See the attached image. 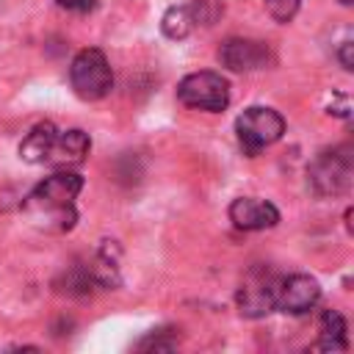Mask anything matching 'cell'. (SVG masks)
Returning <instances> with one entry per match:
<instances>
[{
  "label": "cell",
  "mask_w": 354,
  "mask_h": 354,
  "mask_svg": "<svg viewBox=\"0 0 354 354\" xmlns=\"http://www.w3.org/2000/svg\"><path fill=\"white\" fill-rule=\"evenodd\" d=\"M83 191V177L75 171H58L53 177H47L44 183H39L28 199H25V210L41 221L47 230L64 232L72 230L77 221L75 213V199Z\"/></svg>",
  "instance_id": "6da1fadb"
},
{
  "label": "cell",
  "mask_w": 354,
  "mask_h": 354,
  "mask_svg": "<svg viewBox=\"0 0 354 354\" xmlns=\"http://www.w3.org/2000/svg\"><path fill=\"white\" fill-rule=\"evenodd\" d=\"M69 83L80 100L86 102L102 100L113 86V72H111L105 53L97 47L80 50L69 64Z\"/></svg>",
  "instance_id": "7a4b0ae2"
},
{
  "label": "cell",
  "mask_w": 354,
  "mask_h": 354,
  "mask_svg": "<svg viewBox=\"0 0 354 354\" xmlns=\"http://www.w3.org/2000/svg\"><path fill=\"white\" fill-rule=\"evenodd\" d=\"M235 133L246 155H257L260 149L271 147L285 133V119L274 108L252 105L235 119Z\"/></svg>",
  "instance_id": "3957f363"
},
{
  "label": "cell",
  "mask_w": 354,
  "mask_h": 354,
  "mask_svg": "<svg viewBox=\"0 0 354 354\" xmlns=\"http://www.w3.org/2000/svg\"><path fill=\"white\" fill-rule=\"evenodd\" d=\"M177 97L188 108L216 113L230 105V83L218 72H194L180 80Z\"/></svg>",
  "instance_id": "277c9868"
},
{
  "label": "cell",
  "mask_w": 354,
  "mask_h": 354,
  "mask_svg": "<svg viewBox=\"0 0 354 354\" xmlns=\"http://www.w3.org/2000/svg\"><path fill=\"white\" fill-rule=\"evenodd\" d=\"M310 185L321 196H335L343 194L351 183V158L348 149H335V152H321L315 163L310 166Z\"/></svg>",
  "instance_id": "5b68a950"
},
{
  "label": "cell",
  "mask_w": 354,
  "mask_h": 354,
  "mask_svg": "<svg viewBox=\"0 0 354 354\" xmlns=\"http://www.w3.org/2000/svg\"><path fill=\"white\" fill-rule=\"evenodd\" d=\"M277 277H271L268 271H252L241 290H238V307L246 318H263L274 310V299H277Z\"/></svg>",
  "instance_id": "8992f818"
},
{
  "label": "cell",
  "mask_w": 354,
  "mask_h": 354,
  "mask_svg": "<svg viewBox=\"0 0 354 354\" xmlns=\"http://www.w3.org/2000/svg\"><path fill=\"white\" fill-rule=\"evenodd\" d=\"M318 299H321V285L307 274H293V277L277 282L274 307H279L282 313H290V315H304L315 307Z\"/></svg>",
  "instance_id": "52a82bcc"
},
{
  "label": "cell",
  "mask_w": 354,
  "mask_h": 354,
  "mask_svg": "<svg viewBox=\"0 0 354 354\" xmlns=\"http://www.w3.org/2000/svg\"><path fill=\"white\" fill-rule=\"evenodd\" d=\"M218 61L232 72H254L271 64V50L257 39H227L218 47Z\"/></svg>",
  "instance_id": "ba28073f"
},
{
  "label": "cell",
  "mask_w": 354,
  "mask_h": 354,
  "mask_svg": "<svg viewBox=\"0 0 354 354\" xmlns=\"http://www.w3.org/2000/svg\"><path fill=\"white\" fill-rule=\"evenodd\" d=\"M230 221L238 227V230H268L279 221V210L266 202V199H254V196H238L232 205H230Z\"/></svg>",
  "instance_id": "9c48e42d"
},
{
  "label": "cell",
  "mask_w": 354,
  "mask_h": 354,
  "mask_svg": "<svg viewBox=\"0 0 354 354\" xmlns=\"http://www.w3.org/2000/svg\"><path fill=\"white\" fill-rule=\"evenodd\" d=\"M88 147H91V138L83 130L58 133L55 136V144L50 149L47 163H53V166H75V163H80L88 155Z\"/></svg>",
  "instance_id": "30bf717a"
},
{
  "label": "cell",
  "mask_w": 354,
  "mask_h": 354,
  "mask_svg": "<svg viewBox=\"0 0 354 354\" xmlns=\"http://www.w3.org/2000/svg\"><path fill=\"white\" fill-rule=\"evenodd\" d=\"M55 136H58L55 124H50V122L36 124V127L22 138V144H19V158L28 160V163H36V166H39V163H47L50 149H53V144H55Z\"/></svg>",
  "instance_id": "8fae6325"
},
{
  "label": "cell",
  "mask_w": 354,
  "mask_h": 354,
  "mask_svg": "<svg viewBox=\"0 0 354 354\" xmlns=\"http://www.w3.org/2000/svg\"><path fill=\"white\" fill-rule=\"evenodd\" d=\"M196 25L199 22H196V14H194V6H171L160 17V30L169 39H185Z\"/></svg>",
  "instance_id": "7c38bea8"
},
{
  "label": "cell",
  "mask_w": 354,
  "mask_h": 354,
  "mask_svg": "<svg viewBox=\"0 0 354 354\" xmlns=\"http://www.w3.org/2000/svg\"><path fill=\"white\" fill-rule=\"evenodd\" d=\"M346 321L337 310H326L321 315V340L318 348L324 351H346Z\"/></svg>",
  "instance_id": "4fadbf2b"
},
{
  "label": "cell",
  "mask_w": 354,
  "mask_h": 354,
  "mask_svg": "<svg viewBox=\"0 0 354 354\" xmlns=\"http://www.w3.org/2000/svg\"><path fill=\"white\" fill-rule=\"evenodd\" d=\"M301 0H266V11L277 19V22H290L299 11Z\"/></svg>",
  "instance_id": "5bb4252c"
},
{
  "label": "cell",
  "mask_w": 354,
  "mask_h": 354,
  "mask_svg": "<svg viewBox=\"0 0 354 354\" xmlns=\"http://www.w3.org/2000/svg\"><path fill=\"white\" fill-rule=\"evenodd\" d=\"M61 8H66V11H75V14H88V11H94L97 8V3L100 0H55Z\"/></svg>",
  "instance_id": "9a60e30c"
},
{
  "label": "cell",
  "mask_w": 354,
  "mask_h": 354,
  "mask_svg": "<svg viewBox=\"0 0 354 354\" xmlns=\"http://www.w3.org/2000/svg\"><path fill=\"white\" fill-rule=\"evenodd\" d=\"M351 50H354V44H351V41H343V47H340V53H337V58H340V64H343V69H351V66H354V58H351Z\"/></svg>",
  "instance_id": "2e32d148"
},
{
  "label": "cell",
  "mask_w": 354,
  "mask_h": 354,
  "mask_svg": "<svg viewBox=\"0 0 354 354\" xmlns=\"http://www.w3.org/2000/svg\"><path fill=\"white\" fill-rule=\"evenodd\" d=\"M340 3H343V6H351V3H354V0H340Z\"/></svg>",
  "instance_id": "e0dca14e"
}]
</instances>
